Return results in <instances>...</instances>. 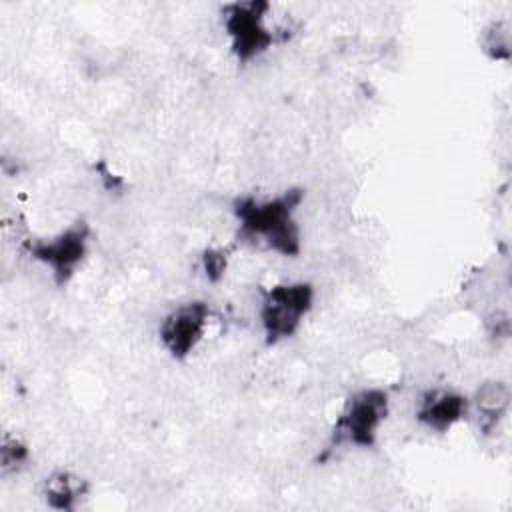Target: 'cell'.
<instances>
[{
  "instance_id": "cell-1",
  "label": "cell",
  "mask_w": 512,
  "mask_h": 512,
  "mask_svg": "<svg viewBox=\"0 0 512 512\" xmlns=\"http://www.w3.org/2000/svg\"><path fill=\"white\" fill-rule=\"evenodd\" d=\"M304 200L306 190L302 186H288L270 196L238 194L230 202L236 240L282 258H298L304 248L298 220Z\"/></svg>"
},
{
  "instance_id": "cell-2",
  "label": "cell",
  "mask_w": 512,
  "mask_h": 512,
  "mask_svg": "<svg viewBox=\"0 0 512 512\" xmlns=\"http://www.w3.org/2000/svg\"><path fill=\"white\" fill-rule=\"evenodd\" d=\"M392 412V394L384 386L352 388L328 430V452L338 448L372 450Z\"/></svg>"
},
{
  "instance_id": "cell-3",
  "label": "cell",
  "mask_w": 512,
  "mask_h": 512,
  "mask_svg": "<svg viewBox=\"0 0 512 512\" xmlns=\"http://www.w3.org/2000/svg\"><path fill=\"white\" fill-rule=\"evenodd\" d=\"M318 288L304 278L278 280L258 292L256 320L260 336L268 348L292 340L312 314Z\"/></svg>"
},
{
  "instance_id": "cell-4",
  "label": "cell",
  "mask_w": 512,
  "mask_h": 512,
  "mask_svg": "<svg viewBox=\"0 0 512 512\" xmlns=\"http://www.w3.org/2000/svg\"><path fill=\"white\" fill-rule=\"evenodd\" d=\"M274 6L268 0H234L218 8L220 30L232 58L250 66L266 56L278 42V28L270 24Z\"/></svg>"
},
{
  "instance_id": "cell-5",
  "label": "cell",
  "mask_w": 512,
  "mask_h": 512,
  "mask_svg": "<svg viewBox=\"0 0 512 512\" xmlns=\"http://www.w3.org/2000/svg\"><path fill=\"white\" fill-rule=\"evenodd\" d=\"M92 224L78 216L64 228L48 236H30L22 240V252L46 270L54 288H66L84 266L92 246Z\"/></svg>"
},
{
  "instance_id": "cell-6",
  "label": "cell",
  "mask_w": 512,
  "mask_h": 512,
  "mask_svg": "<svg viewBox=\"0 0 512 512\" xmlns=\"http://www.w3.org/2000/svg\"><path fill=\"white\" fill-rule=\"evenodd\" d=\"M212 314V304L206 298H186L168 308L156 326L162 352L172 362H186L202 346Z\"/></svg>"
},
{
  "instance_id": "cell-7",
  "label": "cell",
  "mask_w": 512,
  "mask_h": 512,
  "mask_svg": "<svg viewBox=\"0 0 512 512\" xmlns=\"http://www.w3.org/2000/svg\"><path fill=\"white\" fill-rule=\"evenodd\" d=\"M414 420L430 434H448L470 418L468 394L456 386L432 384L418 392Z\"/></svg>"
},
{
  "instance_id": "cell-8",
  "label": "cell",
  "mask_w": 512,
  "mask_h": 512,
  "mask_svg": "<svg viewBox=\"0 0 512 512\" xmlns=\"http://www.w3.org/2000/svg\"><path fill=\"white\" fill-rule=\"evenodd\" d=\"M470 418L476 424L478 434L494 436L510 414L512 388L506 378L488 376L480 380L468 394Z\"/></svg>"
},
{
  "instance_id": "cell-9",
  "label": "cell",
  "mask_w": 512,
  "mask_h": 512,
  "mask_svg": "<svg viewBox=\"0 0 512 512\" xmlns=\"http://www.w3.org/2000/svg\"><path fill=\"white\" fill-rule=\"evenodd\" d=\"M90 492V480L70 468H54L40 480V498L58 512H76Z\"/></svg>"
},
{
  "instance_id": "cell-10",
  "label": "cell",
  "mask_w": 512,
  "mask_h": 512,
  "mask_svg": "<svg viewBox=\"0 0 512 512\" xmlns=\"http://www.w3.org/2000/svg\"><path fill=\"white\" fill-rule=\"evenodd\" d=\"M34 462L32 444L16 430H4L0 436V476H18Z\"/></svg>"
},
{
  "instance_id": "cell-11",
  "label": "cell",
  "mask_w": 512,
  "mask_h": 512,
  "mask_svg": "<svg viewBox=\"0 0 512 512\" xmlns=\"http://www.w3.org/2000/svg\"><path fill=\"white\" fill-rule=\"evenodd\" d=\"M480 50L492 62H508L512 58V26L508 18H492L478 36Z\"/></svg>"
},
{
  "instance_id": "cell-12",
  "label": "cell",
  "mask_w": 512,
  "mask_h": 512,
  "mask_svg": "<svg viewBox=\"0 0 512 512\" xmlns=\"http://www.w3.org/2000/svg\"><path fill=\"white\" fill-rule=\"evenodd\" d=\"M230 246H208L200 252V272L208 284H220L228 272Z\"/></svg>"
},
{
  "instance_id": "cell-13",
  "label": "cell",
  "mask_w": 512,
  "mask_h": 512,
  "mask_svg": "<svg viewBox=\"0 0 512 512\" xmlns=\"http://www.w3.org/2000/svg\"><path fill=\"white\" fill-rule=\"evenodd\" d=\"M484 330H486V336L492 340V342H498V340H508L510 336V314L506 308H492L486 316H484Z\"/></svg>"
}]
</instances>
